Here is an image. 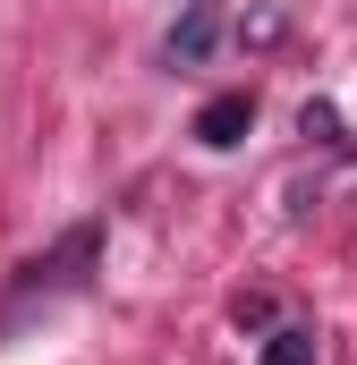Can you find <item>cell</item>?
Listing matches in <instances>:
<instances>
[{
    "label": "cell",
    "instance_id": "obj_2",
    "mask_svg": "<svg viewBox=\"0 0 357 365\" xmlns=\"http://www.w3.org/2000/svg\"><path fill=\"white\" fill-rule=\"evenodd\" d=\"M213 43H221V0H187L178 26H171V43H162V60H171V68H196Z\"/></svg>",
    "mask_w": 357,
    "mask_h": 365
},
{
    "label": "cell",
    "instance_id": "obj_3",
    "mask_svg": "<svg viewBox=\"0 0 357 365\" xmlns=\"http://www.w3.org/2000/svg\"><path fill=\"white\" fill-rule=\"evenodd\" d=\"M247 128H256V93H213V102L196 110V136H204V145H238Z\"/></svg>",
    "mask_w": 357,
    "mask_h": 365
},
{
    "label": "cell",
    "instance_id": "obj_4",
    "mask_svg": "<svg viewBox=\"0 0 357 365\" xmlns=\"http://www.w3.org/2000/svg\"><path fill=\"white\" fill-rule=\"evenodd\" d=\"M256 365H315V331H272L256 349Z\"/></svg>",
    "mask_w": 357,
    "mask_h": 365
},
{
    "label": "cell",
    "instance_id": "obj_1",
    "mask_svg": "<svg viewBox=\"0 0 357 365\" xmlns=\"http://www.w3.org/2000/svg\"><path fill=\"white\" fill-rule=\"evenodd\" d=\"M94 255H102V230H69L51 255H34L26 272H17V289H9V314H0V331H26L34 323V306H60V297H77L86 289V272H94Z\"/></svg>",
    "mask_w": 357,
    "mask_h": 365
}]
</instances>
